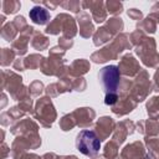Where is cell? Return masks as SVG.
Masks as SVG:
<instances>
[{
  "instance_id": "obj_1",
  "label": "cell",
  "mask_w": 159,
  "mask_h": 159,
  "mask_svg": "<svg viewBox=\"0 0 159 159\" xmlns=\"http://www.w3.org/2000/svg\"><path fill=\"white\" fill-rule=\"evenodd\" d=\"M76 148L87 157H94L101 149V142L93 130H81L76 137Z\"/></svg>"
},
{
  "instance_id": "obj_4",
  "label": "cell",
  "mask_w": 159,
  "mask_h": 159,
  "mask_svg": "<svg viewBox=\"0 0 159 159\" xmlns=\"http://www.w3.org/2000/svg\"><path fill=\"white\" fill-rule=\"evenodd\" d=\"M117 99H118V96H117V94H106V97H104V103L112 106V104H114V103L117 102Z\"/></svg>"
},
{
  "instance_id": "obj_3",
  "label": "cell",
  "mask_w": 159,
  "mask_h": 159,
  "mask_svg": "<svg viewBox=\"0 0 159 159\" xmlns=\"http://www.w3.org/2000/svg\"><path fill=\"white\" fill-rule=\"evenodd\" d=\"M29 16L32 20V22L37 24V25H45L50 20V12L41 6H34L30 10Z\"/></svg>"
},
{
  "instance_id": "obj_2",
  "label": "cell",
  "mask_w": 159,
  "mask_h": 159,
  "mask_svg": "<svg viewBox=\"0 0 159 159\" xmlns=\"http://www.w3.org/2000/svg\"><path fill=\"white\" fill-rule=\"evenodd\" d=\"M99 82L106 94H117V88L120 80V72L116 65L103 67L98 73Z\"/></svg>"
}]
</instances>
